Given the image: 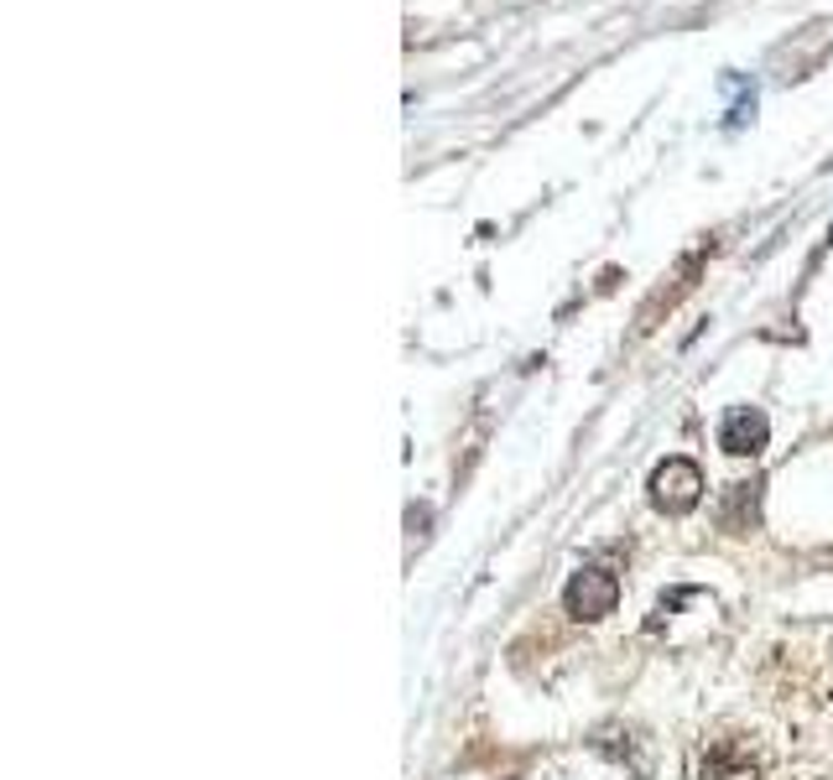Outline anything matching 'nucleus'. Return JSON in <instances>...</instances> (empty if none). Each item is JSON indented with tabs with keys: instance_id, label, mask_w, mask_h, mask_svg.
<instances>
[{
	"instance_id": "nucleus-2",
	"label": "nucleus",
	"mask_w": 833,
	"mask_h": 780,
	"mask_svg": "<svg viewBox=\"0 0 833 780\" xmlns=\"http://www.w3.org/2000/svg\"><path fill=\"white\" fill-rule=\"evenodd\" d=\"M693 776L698 780H755L761 760L745 739H703L693 749Z\"/></svg>"
},
{
	"instance_id": "nucleus-6",
	"label": "nucleus",
	"mask_w": 833,
	"mask_h": 780,
	"mask_svg": "<svg viewBox=\"0 0 833 780\" xmlns=\"http://www.w3.org/2000/svg\"><path fill=\"white\" fill-rule=\"evenodd\" d=\"M755 490H761V484H734V490H730V505L719 510L724 531H750V526H755Z\"/></svg>"
},
{
	"instance_id": "nucleus-1",
	"label": "nucleus",
	"mask_w": 833,
	"mask_h": 780,
	"mask_svg": "<svg viewBox=\"0 0 833 780\" xmlns=\"http://www.w3.org/2000/svg\"><path fill=\"white\" fill-rule=\"evenodd\" d=\"M562 604H568V614H573V619L595 625V619L614 614V604H620V577L605 573V567H579V573L568 577V594H562Z\"/></svg>"
},
{
	"instance_id": "nucleus-4",
	"label": "nucleus",
	"mask_w": 833,
	"mask_h": 780,
	"mask_svg": "<svg viewBox=\"0 0 833 780\" xmlns=\"http://www.w3.org/2000/svg\"><path fill=\"white\" fill-rule=\"evenodd\" d=\"M771 438V422H765V411L755 407H734L724 411V422H719V448L730 453V459H755Z\"/></svg>"
},
{
	"instance_id": "nucleus-5",
	"label": "nucleus",
	"mask_w": 833,
	"mask_h": 780,
	"mask_svg": "<svg viewBox=\"0 0 833 780\" xmlns=\"http://www.w3.org/2000/svg\"><path fill=\"white\" fill-rule=\"evenodd\" d=\"M698 266H703V250H698V255H688V260H682V271L672 276V287H662V291H657V297H651L647 307H641V333H651V328H657V312H662V307H667V312H672V302H678L682 291L693 287Z\"/></svg>"
},
{
	"instance_id": "nucleus-3",
	"label": "nucleus",
	"mask_w": 833,
	"mask_h": 780,
	"mask_svg": "<svg viewBox=\"0 0 833 780\" xmlns=\"http://www.w3.org/2000/svg\"><path fill=\"white\" fill-rule=\"evenodd\" d=\"M698 500H703V474H698L693 459L657 463V474H651V505L667 510V515H688Z\"/></svg>"
}]
</instances>
